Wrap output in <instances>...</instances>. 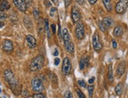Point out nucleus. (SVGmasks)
Returning a JSON list of instances; mask_svg holds the SVG:
<instances>
[{
  "label": "nucleus",
  "instance_id": "nucleus-1",
  "mask_svg": "<svg viewBox=\"0 0 128 98\" xmlns=\"http://www.w3.org/2000/svg\"><path fill=\"white\" fill-rule=\"evenodd\" d=\"M44 64V57L42 55H38L35 58L32 59L31 61L30 65H29V68L32 72H36V71L40 70Z\"/></svg>",
  "mask_w": 128,
  "mask_h": 98
},
{
  "label": "nucleus",
  "instance_id": "nucleus-2",
  "mask_svg": "<svg viewBox=\"0 0 128 98\" xmlns=\"http://www.w3.org/2000/svg\"><path fill=\"white\" fill-rule=\"evenodd\" d=\"M31 87L36 93H41L44 90V86L42 81L38 78H34L31 80Z\"/></svg>",
  "mask_w": 128,
  "mask_h": 98
},
{
  "label": "nucleus",
  "instance_id": "nucleus-3",
  "mask_svg": "<svg viewBox=\"0 0 128 98\" xmlns=\"http://www.w3.org/2000/svg\"><path fill=\"white\" fill-rule=\"evenodd\" d=\"M92 44H93V47L95 51L99 52V51L102 50L103 46H102V42H101L100 40L99 35H98L97 32L94 33L93 36H92Z\"/></svg>",
  "mask_w": 128,
  "mask_h": 98
},
{
  "label": "nucleus",
  "instance_id": "nucleus-4",
  "mask_svg": "<svg viewBox=\"0 0 128 98\" xmlns=\"http://www.w3.org/2000/svg\"><path fill=\"white\" fill-rule=\"evenodd\" d=\"M128 7V0H120L116 5V12L119 14H123Z\"/></svg>",
  "mask_w": 128,
  "mask_h": 98
},
{
  "label": "nucleus",
  "instance_id": "nucleus-5",
  "mask_svg": "<svg viewBox=\"0 0 128 98\" xmlns=\"http://www.w3.org/2000/svg\"><path fill=\"white\" fill-rule=\"evenodd\" d=\"M75 33V36L78 39H83L84 38L85 30H84V25L82 22L79 21L78 23H76Z\"/></svg>",
  "mask_w": 128,
  "mask_h": 98
},
{
  "label": "nucleus",
  "instance_id": "nucleus-6",
  "mask_svg": "<svg viewBox=\"0 0 128 98\" xmlns=\"http://www.w3.org/2000/svg\"><path fill=\"white\" fill-rule=\"evenodd\" d=\"M72 71V64L68 57H64L62 63V72L65 75H68Z\"/></svg>",
  "mask_w": 128,
  "mask_h": 98
},
{
  "label": "nucleus",
  "instance_id": "nucleus-7",
  "mask_svg": "<svg viewBox=\"0 0 128 98\" xmlns=\"http://www.w3.org/2000/svg\"><path fill=\"white\" fill-rule=\"evenodd\" d=\"M4 78H5V80L8 82L10 86L15 83L17 81H18L14 77V75L13 74V72H11L10 69H6L5 72H4Z\"/></svg>",
  "mask_w": 128,
  "mask_h": 98
},
{
  "label": "nucleus",
  "instance_id": "nucleus-8",
  "mask_svg": "<svg viewBox=\"0 0 128 98\" xmlns=\"http://www.w3.org/2000/svg\"><path fill=\"white\" fill-rule=\"evenodd\" d=\"M81 19V13L76 6H74L72 9V20L73 23H78L79 20Z\"/></svg>",
  "mask_w": 128,
  "mask_h": 98
},
{
  "label": "nucleus",
  "instance_id": "nucleus-9",
  "mask_svg": "<svg viewBox=\"0 0 128 98\" xmlns=\"http://www.w3.org/2000/svg\"><path fill=\"white\" fill-rule=\"evenodd\" d=\"M13 3L16 7L21 12H25L27 10L28 6H27L25 0H13Z\"/></svg>",
  "mask_w": 128,
  "mask_h": 98
},
{
  "label": "nucleus",
  "instance_id": "nucleus-10",
  "mask_svg": "<svg viewBox=\"0 0 128 98\" xmlns=\"http://www.w3.org/2000/svg\"><path fill=\"white\" fill-rule=\"evenodd\" d=\"M3 50L5 51V52L11 53L13 50V43L10 41V40L5 39L3 41Z\"/></svg>",
  "mask_w": 128,
  "mask_h": 98
},
{
  "label": "nucleus",
  "instance_id": "nucleus-11",
  "mask_svg": "<svg viewBox=\"0 0 128 98\" xmlns=\"http://www.w3.org/2000/svg\"><path fill=\"white\" fill-rule=\"evenodd\" d=\"M10 86L11 88V90H12L13 93H14V95L17 96L21 93V84L19 83L18 81L16 82L15 83L12 84V85H10Z\"/></svg>",
  "mask_w": 128,
  "mask_h": 98
},
{
  "label": "nucleus",
  "instance_id": "nucleus-12",
  "mask_svg": "<svg viewBox=\"0 0 128 98\" xmlns=\"http://www.w3.org/2000/svg\"><path fill=\"white\" fill-rule=\"evenodd\" d=\"M26 42H27L28 46L31 49L35 48L37 45V42H36L35 38L34 36H32V35H28L26 36Z\"/></svg>",
  "mask_w": 128,
  "mask_h": 98
},
{
  "label": "nucleus",
  "instance_id": "nucleus-13",
  "mask_svg": "<svg viewBox=\"0 0 128 98\" xmlns=\"http://www.w3.org/2000/svg\"><path fill=\"white\" fill-rule=\"evenodd\" d=\"M125 70H126V62L125 61H122L119 64V65L116 68V73L119 76H121L124 74L125 72Z\"/></svg>",
  "mask_w": 128,
  "mask_h": 98
},
{
  "label": "nucleus",
  "instance_id": "nucleus-14",
  "mask_svg": "<svg viewBox=\"0 0 128 98\" xmlns=\"http://www.w3.org/2000/svg\"><path fill=\"white\" fill-rule=\"evenodd\" d=\"M10 8V5L6 0H0V11H6Z\"/></svg>",
  "mask_w": 128,
  "mask_h": 98
},
{
  "label": "nucleus",
  "instance_id": "nucleus-15",
  "mask_svg": "<svg viewBox=\"0 0 128 98\" xmlns=\"http://www.w3.org/2000/svg\"><path fill=\"white\" fill-rule=\"evenodd\" d=\"M123 34V27L120 26V25L116 26L115 28H114V31H113L114 36L120 37V36H122Z\"/></svg>",
  "mask_w": 128,
  "mask_h": 98
},
{
  "label": "nucleus",
  "instance_id": "nucleus-16",
  "mask_svg": "<svg viewBox=\"0 0 128 98\" xmlns=\"http://www.w3.org/2000/svg\"><path fill=\"white\" fill-rule=\"evenodd\" d=\"M62 38H63V40H64V43H65L67 42H69L71 41V37H70V35H69V32H68V30L67 28H64L62 32Z\"/></svg>",
  "mask_w": 128,
  "mask_h": 98
},
{
  "label": "nucleus",
  "instance_id": "nucleus-17",
  "mask_svg": "<svg viewBox=\"0 0 128 98\" xmlns=\"http://www.w3.org/2000/svg\"><path fill=\"white\" fill-rule=\"evenodd\" d=\"M64 46H65V49L66 50L68 51L69 53L72 54L74 53V44L72 41L67 42V43H64Z\"/></svg>",
  "mask_w": 128,
  "mask_h": 98
},
{
  "label": "nucleus",
  "instance_id": "nucleus-18",
  "mask_svg": "<svg viewBox=\"0 0 128 98\" xmlns=\"http://www.w3.org/2000/svg\"><path fill=\"white\" fill-rule=\"evenodd\" d=\"M108 79H109L110 82H113L114 77H113V65L109 64L108 68Z\"/></svg>",
  "mask_w": 128,
  "mask_h": 98
},
{
  "label": "nucleus",
  "instance_id": "nucleus-19",
  "mask_svg": "<svg viewBox=\"0 0 128 98\" xmlns=\"http://www.w3.org/2000/svg\"><path fill=\"white\" fill-rule=\"evenodd\" d=\"M103 4H104L105 9L107 10L108 12H110L113 9V6H112V3L111 0H102Z\"/></svg>",
  "mask_w": 128,
  "mask_h": 98
},
{
  "label": "nucleus",
  "instance_id": "nucleus-20",
  "mask_svg": "<svg viewBox=\"0 0 128 98\" xmlns=\"http://www.w3.org/2000/svg\"><path fill=\"white\" fill-rule=\"evenodd\" d=\"M102 21L104 22V24L108 27V28H110V27H112L113 25V20L112 19L111 17H105Z\"/></svg>",
  "mask_w": 128,
  "mask_h": 98
},
{
  "label": "nucleus",
  "instance_id": "nucleus-21",
  "mask_svg": "<svg viewBox=\"0 0 128 98\" xmlns=\"http://www.w3.org/2000/svg\"><path fill=\"white\" fill-rule=\"evenodd\" d=\"M123 90V83H121L120 82V83H119L118 85L116 86V89H115L116 93L118 96H120V95L122 94Z\"/></svg>",
  "mask_w": 128,
  "mask_h": 98
},
{
  "label": "nucleus",
  "instance_id": "nucleus-22",
  "mask_svg": "<svg viewBox=\"0 0 128 98\" xmlns=\"http://www.w3.org/2000/svg\"><path fill=\"white\" fill-rule=\"evenodd\" d=\"M24 25H25V27L28 28V30L32 29V23H31V20L29 18H28V17H25V18H24Z\"/></svg>",
  "mask_w": 128,
  "mask_h": 98
},
{
  "label": "nucleus",
  "instance_id": "nucleus-23",
  "mask_svg": "<svg viewBox=\"0 0 128 98\" xmlns=\"http://www.w3.org/2000/svg\"><path fill=\"white\" fill-rule=\"evenodd\" d=\"M98 24V27H99V28L102 32H107V30H108V28H108V27L104 24V22L102 21H99Z\"/></svg>",
  "mask_w": 128,
  "mask_h": 98
},
{
  "label": "nucleus",
  "instance_id": "nucleus-24",
  "mask_svg": "<svg viewBox=\"0 0 128 98\" xmlns=\"http://www.w3.org/2000/svg\"><path fill=\"white\" fill-rule=\"evenodd\" d=\"M44 26H45V29H46L47 36H48V38H50L51 35H50V28H49V22H48V20H47V19H45Z\"/></svg>",
  "mask_w": 128,
  "mask_h": 98
},
{
  "label": "nucleus",
  "instance_id": "nucleus-25",
  "mask_svg": "<svg viewBox=\"0 0 128 98\" xmlns=\"http://www.w3.org/2000/svg\"><path fill=\"white\" fill-rule=\"evenodd\" d=\"M87 90H88V93H89L90 97H93V94H94V86L93 85L89 86H88V88H87Z\"/></svg>",
  "mask_w": 128,
  "mask_h": 98
},
{
  "label": "nucleus",
  "instance_id": "nucleus-26",
  "mask_svg": "<svg viewBox=\"0 0 128 98\" xmlns=\"http://www.w3.org/2000/svg\"><path fill=\"white\" fill-rule=\"evenodd\" d=\"M7 17V15L3 11H0V22H3Z\"/></svg>",
  "mask_w": 128,
  "mask_h": 98
},
{
  "label": "nucleus",
  "instance_id": "nucleus-27",
  "mask_svg": "<svg viewBox=\"0 0 128 98\" xmlns=\"http://www.w3.org/2000/svg\"><path fill=\"white\" fill-rule=\"evenodd\" d=\"M85 66H86V64H85V57H83L79 61V68L81 69V70H83Z\"/></svg>",
  "mask_w": 128,
  "mask_h": 98
},
{
  "label": "nucleus",
  "instance_id": "nucleus-28",
  "mask_svg": "<svg viewBox=\"0 0 128 98\" xmlns=\"http://www.w3.org/2000/svg\"><path fill=\"white\" fill-rule=\"evenodd\" d=\"M64 98H73V95L70 90H67L64 93Z\"/></svg>",
  "mask_w": 128,
  "mask_h": 98
},
{
  "label": "nucleus",
  "instance_id": "nucleus-29",
  "mask_svg": "<svg viewBox=\"0 0 128 98\" xmlns=\"http://www.w3.org/2000/svg\"><path fill=\"white\" fill-rule=\"evenodd\" d=\"M33 14H34V17H35V19H39V18L40 13H39V10H38L37 8H35L34 9V10H33Z\"/></svg>",
  "mask_w": 128,
  "mask_h": 98
},
{
  "label": "nucleus",
  "instance_id": "nucleus-30",
  "mask_svg": "<svg viewBox=\"0 0 128 98\" xmlns=\"http://www.w3.org/2000/svg\"><path fill=\"white\" fill-rule=\"evenodd\" d=\"M78 84L79 85V86H81V87H83V88H86L87 87L86 82H85L84 80H79Z\"/></svg>",
  "mask_w": 128,
  "mask_h": 98
},
{
  "label": "nucleus",
  "instance_id": "nucleus-31",
  "mask_svg": "<svg viewBox=\"0 0 128 98\" xmlns=\"http://www.w3.org/2000/svg\"><path fill=\"white\" fill-rule=\"evenodd\" d=\"M76 93H77V96L79 98H86L84 94L83 93V92L80 90H76Z\"/></svg>",
  "mask_w": 128,
  "mask_h": 98
},
{
  "label": "nucleus",
  "instance_id": "nucleus-32",
  "mask_svg": "<svg viewBox=\"0 0 128 98\" xmlns=\"http://www.w3.org/2000/svg\"><path fill=\"white\" fill-rule=\"evenodd\" d=\"M33 98H46V96L42 93H36V94H34L33 95Z\"/></svg>",
  "mask_w": 128,
  "mask_h": 98
},
{
  "label": "nucleus",
  "instance_id": "nucleus-33",
  "mask_svg": "<svg viewBox=\"0 0 128 98\" xmlns=\"http://www.w3.org/2000/svg\"><path fill=\"white\" fill-rule=\"evenodd\" d=\"M51 29H52L53 31V34H55L56 33V24H51Z\"/></svg>",
  "mask_w": 128,
  "mask_h": 98
},
{
  "label": "nucleus",
  "instance_id": "nucleus-34",
  "mask_svg": "<svg viewBox=\"0 0 128 98\" xmlns=\"http://www.w3.org/2000/svg\"><path fill=\"white\" fill-rule=\"evenodd\" d=\"M58 35H59L60 39L62 37V32H61V28H60V25H59V27H58Z\"/></svg>",
  "mask_w": 128,
  "mask_h": 98
},
{
  "label": "nucleus",
  "instance_id": "nucleus-35",
  "mask_svg": "<svg viewBox=\"0 0 128 98\" xmlns=\"http://www.w3.org/2000/svg\"><path fill=\"white\" fill-rule=\"evenodd\" d=\"M56 10H57V9H56L55 7L51 8V10H50V16H53V13H54V12H55Z\"/></svg>",
  "mask_w": 128,
  "mask_h": 98
},
{
  "label": "nucleus",
  "instance_id": "nucleus-36",
  "mask_svg": "<svg viewBox=\"0 0 128 98\" xmlns=\"http://www.w3.org/2000/svg\"><path fill=\"white\" fill-rule=\"evenodd\" d=\"M94 80H95V78H94V77H92L91 79H89V81H88L89 84H90V85H92V84L94 83Z\"/></svg>",
  "mask_w": 128,
  "mask_h": 98
},
{
  "label": "nucleus",
  "instance_id": "nucleus-37",
  "mask_svg": "<svg viewBox=\"0 0 128 98\" xmlns=\"http://www.w3.org/2000/svg\"><path fill=\"white\" fill-rule=\"evenodd\" d=\"M64 3H65L66 7H68V6L70 5V3H71V0H64Z\"/></svg>",
  "mask_w": 128,
  "mask_h": 98
},
{
  "label": "nucleus",
  "instance_id": "nucleus-38",
  "mask_svg": "<svg viewBox=\"0 0 128 98\" xmlns=\"http://www.w3.org/2000/svg\"><path fill=\"white\" fill-rule=\"evenodd\" d=\"M76 3H79V5H83V4H84L85 3V0H75Z\"/></svg>",
  "mask_w": 128,
  "mask_h": 98
},
{
  "label": "nucleus",
  "instance_id": "nucleus-39",
  "mask_svg": "<svg viewBox=\"0 0 128 98\" xmlns=\"http://www.w3.org/2000/svg\"><path fill=\"white\" fill-rule=\"evenodd\" d=\"M60 63V59L59 58H55L54 59V64L55 65H58Z\"/></svg>",
  "mask_w": 128,
  "mask_h": 98
},
{
  "label": "nucleus",
  "instance_id": "nucleus-40",
  "mask_svg": "<svg viewBox=\"0 0 128 98\" xmlns=\"http://www.w3.org/2000/svg\"><path fill=\"white\" fill-rule=\"evenodd\" d=\"M113 47L114 49H116V47H117V43H116L115 40H113Z\"/></svg>",
  "mask_w": 128,
  "mask_h": 98
},
{
  "label": "nucleus",
  "instance_id": "nucleus-41",
  "mask_svg": "<svg viewBox=\"0 0 128 98\" xmlns=\"http://www.w3.org/2000/svg\"><path fill=\"white\" fill-rule=\"evenodd\" d=\"M45 5L46 6H48V7H50V6H51V3L48 1V0H46V1H45Z\"/></svg>",
  "mask_w": 128,
  "mask_h": 98
},
{
  "label": "nucleus",
  "instance_id": "nucleus-42",
  "mask_svg": "<svg viewBox=\"0 0 128 98\" xmlns=\"http://www.w3.org/2000/svg\"><path fill=\"white\" fill-rule=\"evenodd\" d=\"M88 1L91 5H94V4H95L96 3H97V0H88Z\"/></svg>",
  "mask_w": 128,
  "mask_h": 98
},
{
  "label": "nucleus",
  "instance_id": "nucleus-43",
  "mask_svg": "<svg viewBox=\"0 0 128 98\" xmlns=\"http://www.w3.org/2000/svg\"><path fill=\"white\" fill-rule=\"evenodd\" d=\"M25 2L27 3V6H30L31 3H32V0H27V1H25Z\"/></svg>",
  "mask_w": 128,
  "mask_h": 98
},
{
  "label": "nucleus",
  "instance_id": "nucleus-44",
  "mask_svg": "<svg viewBox=\"0 0 128 98\" xmlns=\"http://www.w3.org/2000/svg\"><path fill=\"white\" fill-rule=\"evenodd\" d=\"M53 55H54L55 57H57V56L58 55V50H57V49H56L55 51H54V53H53Z\"/></svg>",
  "mask_w": 128,
  "mask_h": 98
},
{
  "label": "nucleus",
  "instance_id": "nucleus-45",
  "mask_svg": "<svg viewBox=\"0 0 128 98\" xmlns=\"http://www.w3.org/2000/svg\"><path fill=\"white\" fill-rule=\"evenodd\" d=\"M27 93H28V92H27V90H24V92H23V95L24 96V97H27V96L28 95V94H27Z\"/></svg>",
  "mask_w": 128,
  "mask_h": 98
},
{
  "label": "nucleus",
  "instance_id": "nucleus-46",
  "mask_svg": "<svg viewBox=\"0 0 128 98\" xmlns=\"http://www.w3.org/2000/svg\"><path fill=\"white\" fill-rule=\"evenodd\" d=\"M3 25H4L3 22H0V28H2V27H3Z\"/></svg>",
  "mask_w": 128,
  "mask_h": 98
},
{
  "label": "nucleus",
  "instance_id": "nucleus-47",
  "mask_svg": "<svg viewBox=\"0 0 128 98\" xmlns=\"http://www.w3.org/2000/svg\"><path fill=\"white\" fill-rule=\"evenodd\" d=\"M51 1H52L53 3H57V0H51Z\"/></svg>",
  "mask_w": 128,
  "mask_h": 98
},
{
  "label": "nucleus",
  "instance_id": "nucleus-48",
  "mask_svg": "<svg viewBox=\"0 0 128 98\" xmlns=\"http://www.w3.org/2000/svg\"><path fill=\"white\" fill-rule=\"evenodd\" d=\"M0 93H1V89H0Z\"/></svg>",
  "mask_w": 128,
  "mask_h": 98
},
{
  "label": "nucleus",
  "instance_id": "nucleus-49",
  "mask_svg": "<svg viewBox=\"0 0 128 98\" xmlns=\"http://www.w3.org/2000/svg\"><path fill=\"white\" fill-rule=\"evenodd\" d=\"M4 98H6V97H4Z\"/></svg>",
  "mask_w": 128,
  "mask_h": 98
}]
</instances>
